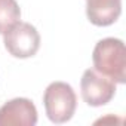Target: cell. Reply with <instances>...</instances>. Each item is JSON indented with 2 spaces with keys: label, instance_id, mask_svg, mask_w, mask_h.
<instances>
[{
  "label": "cell",
  "instance_id": "52a82bcc",
  "mask_svg": "<svg viewBox=\"0 0 126 126\" xmlns=\"http://www.w3.org/2000/svg\"><path fill=\"white\" fill-rule=\"evenodd\" d=\"M21 18V9L16 0H0V34L9 30Z\"/></svg>",
  "mask_w": 126,
  "mask_h": 126
},
{
  "label": "cell",
  "instance_id": "8992f818",
  "mask_svg": "<svg viewBox=\"0 0 126 126\" xmlns=\"http://www.w3.org/2000/svg\"><path fill=\"white\" fill-rule=\"evenodd\" d=\"M122 14V0H86L88 19L96 27H108Z\"/></svg>",
  "mask_w": 126,
  "mask_h": 126
},
{
  "label": "cell",
  "instance_id": "5b68a950",
  "mask_svg": "<svg viewBox=\"0 0 126 126\" xmlns=\"http://www.w3.org/2000/svg\"><path fill=\"white\" fill-rule=\"evenodd\" d=\"M36 105L27 98H14L0 107V126H34Z\"/></svg>",
  "mask_w": 126,
  "mask_h": 126
},
{
  "label": "cell",
  "instance_id": "277c9868",
  "mask_svg": "<svg viewBox=\"0 0 126 126\" xmlns=\"http://www.w3.org/2000/svg\"><path fill=\"white\" fill-rule=\"evenodd\" d=\"M80 91L83 101L91 107H101L108 104L116 95V83L99 74L95 70H85L80 80Z\"/></svg>",
  "mask_w": 126,
  "mask_h": 126
},
{
  "label": "cell",
  "instance_id": "6da1fadb",
  "mask_svg": "<svg viewBox=\"0 0 126 126\" xmlns=\"http://www.w3.org/2000/svg\"><path fill=\"white\" fill-rule=\"evenodd\" d=\"M95 71L111 79L114 83L126 82V49L120 39L107 37L99 40L92 52Z\"/></svg>",
  "mask_w": 126,
  "mask_h": 126
},
{
  "label": "cell",
  "instance_id": "3957f363",
  "mask_svg": "<svg viewBox=\"0 0 126 126\" xmlns=\"http://www.w3.org/2000/svg\"><path fill=\"white\" fill-rule=\"evenodd\" d=\"M6 50L15 58L34 56L40 47V34L34 25L18 21L3 33Z\"/></svg>",
  "mask_w": 126,
  "mask_h": 126
},
{
  "label": "cell",
  "instance_id": "7a4b0ae2",
  "mask_svg": "<svg viewBox=\"0 0 126 126\" xmlns=\"http://www.w3.org/2000/svg\"><path fill=\"white\" fill-rule=\"evenodd\" d=\"M43 104L47 119L53 123L68 122L77 107V96L73 88L65 82L50 83L43 94Z\"/></svg>",
  "mask_w": 126,
  "mask_h": 126
}]
</instances>
